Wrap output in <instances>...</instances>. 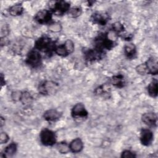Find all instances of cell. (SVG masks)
<instances>
[{
  "label": "cell",
  "mask_w": 158,
  "mask_h": 158,
  "mask_svg": "<svg viewBox=\"0 0 158 158\" xmlns=\"http://www.w3.org/2000/svg\"><path fill=\"white\" fill-rule=\"evenodd\" d=\"M56 47V42L47 35L41 36L35 43V49L48 54L54 52Z\"/></svg>",
  "instance_id": "cell-1"
},
{
  "label": "cell",
  "mask_w": 158,
  "mask_h": 158,
  "mask_svg": "<svg viewBox=\"0 0 158 158\" xmlns=\"http://www.w3.org/2000/svg\"><path fill=\"white\" fill-rule=\"evenodd\" d=\"M136 70L140 75H157L158 73L157 59L155 57H149L144 63L138 65Z\"/></svg>",
  "instance_id": "cell-2"
},
{
  "label": "cell",
  "mask_w": 158,
  "mask_h": 158,
  "mask_svg": "<svg viewBox=\"0 0 158 158\" xmlns=\"http://www.w3.org/2000/svg\"><path fill=\"white\" fill-rule=\"evenodd\" d=\"M94 45L96 48H98L104 52L106 50H110L114 48L116 43L114 40L109 37L107 33H99L94 39Z\"/></svg>",
  "instance_id": "cell-3"
},
{
  "label": "cell",
  "mask_w": 158,
  "mask_h": 158,
  "mask_svg": "<svg viewBox=\"0 0 158 158\" xmlns=\"http://www.w3.org/2000/svg\"><path fill=\"white\" fill-rule=\"evenodd\" d=\"M26 64L31 68H38L39 67L42 63L41 56L37 49H31L30 51L27 56Z\"/></svg>",
  "instance_id": "cell-4"
},
{
  "label": "cell",
  "mask_w": 158,
  "mask_h": 158,
  "mask_svg": "<svg viewBox=\"0 0 158 158\" xmlns=\"http://www.w3.org/2000/svg\"><path fill=\"white\" fill-rule=\"evenodd\" d=\"M41 143L46 146H52L56 142L55 133L48 128L43 129L40 135Z\"/></svg>",
  "instance_id": "cell-5"
},
{
  "label": "cell",
  "mask_w": 158,
  "mask_h": 158,
  "mask_svg": "<svg viewBox=\"0 0 158 158\" xmlns=\"http://www.w3.org/2000/svg\"><path fill=\"white\" fill-rule=\"evenodd\" d=\"M50 6V10L57 15H62L70 10V4L65 1H56L52 2Z\"/></svg>",
  "instance_id": "cell-6"
},
{
  "label": "cell",
  "mask_w": 158,
  "mask_h": 158,
  "mask_svg": "<svg viewBox=\"0 0 158 158\" xmlns=\"http://www.w3.org/2000/svg\"><path fill=\"white\" fill-rule=\"evenodd\" d=\"M84 57L89 62H95L102 59L105 54V52L98 48H89L84 50Z\"/></svg>",
  "instance_id": "cell-7"
},
{
  "label": "cell",
  "mask_w": 158,
  "mask_h": 158,
  "mask_svg": "<svg viewBox=\"0 0 158 158\" xmlns=\"http://www.w3.org/2000/svg\"><path fill=\"white\" fill-rule=\"evenodd\" d=\"M74 51V44L70 40H67L62 44L56 46L54 52L59 56L66 57Z\"/></svg>",
  "instance_id": "cell-8"
},
{
  "label": "cell",
  "mask_w": 158,
  "mask_h": 158,
  "mask_svg": "<svg viewBox=\"0 0 158 158\" xmlns=\"http://www.w3.org/2000/svg\"><path fill=\"white\" fill-rule=\"evenodd\" d=\"M58 89L57 83L52 81H43L38 86L39 92L43 95H50L54 94Z\"/></svg>",
  "instance_id": "cell-9"
},
{
  "label": "cell",
  "mask_w": 158,
  "mask_h": 158,
  "mask_svg": "<svg viewBox=\"0 0 158 158\" xmlns=\"http://www.w3.org/2000/svg\"><path fill=\"white\" fill-rule=\"evenodd\" d=\"M90 20L94 24L103 26L105 25L109 20V15L106 12L97 11L91 14Z\"/></svg>",
  "instance_id": "cell-10"
},
{
  "label": "cell",
  "mask_w": 158,
  "mask_h": 158,
  "mask_svg": "<svg viewBox=\"0 0 158 158\" xmlns=\"http://www.w3.org/2000/svg\"><path fill=\"white\" fill-rule=\"evenodd\" d=\"M52 12L50 10L41 9L35 15V20L40 24H46L52 20Z\"/></svg>",
  "instance_id": "cell-11"
},
{
  "label": "cell",
  "mask_w": 158,
  "mask_h": 158,
  "mask_svg": "<svg viewBox=\"0 0 158 158\" xmlns=\"http://www.w3.org/2000/svg\"><path fill=\"white\" fill-rule=\"evenodd\" d=\"M71 114L73 118L81 119L86 118L88 117V112L83 104L77 103L73 107Z\"/></svg>",
  "instance_id": "cell-12"
},
{
  "label": "cell",
  "mask_w": 158,
  "mask_h": 158,
  "mask_svg": "<svg viewBox=\"0 0 158 158\" xmlns=\"http://www.w3.org/2000/svg\"><path fill=\"white\" fill-rule=\"evenodd\" d=\"M154 139V135L152 132L146 128H143L140 132V141L141 144L145 146H149Z\"/></svg>",
  "instance_id": "cell-13"
},
{
  "label": "cell",
  "mask_w": 158,
  "mask_h": 158,
  "mask_svg": "<svg viewBox=\"0 0 158 158\" xmlns=\"http://www.w3.org/2000/svg\"><path fill=\"white\" fill-rule=\"evenodd\" d=\"M141 120L146 125L151 127H154L157 125V117L156 114L154 112H149L143 114L141 117Z\"/></svg>",
  "instance_id": "cell-14"
},
{
  "label": "cell",
  "mask_w": 158,
  "mask_h": 158,
  "mask_svg": "<svg viewBox=\"0 0 158 158\" xmlns=\"http://www.w3.org/2000/svg\"><path fill=\"white\" fill-rule=\"evenodd\" d=\"M61 117V113L56 109H51L44 112V118L48 122H54L59 120Z\"/></svg>",
  "instance_id": "cell-15"
},
{
  "label": "cell",
  "mask_w": 158,
  "mask_h": 158,
  "mask_svg": "<svg viewBox=\"0 0 158 158\" xmlns=\"http://www.w3.org/2000/svg\"><path fill=\"white\" fill-rule=\"evenodd\" d=\"M83 143L80 138H75L73 139L69 144L70 151L73 153L80 152L83 149Z\"/></svg>",
  "instance_id": "cell-16"
},
{
  "label": "cell",
  "mask_w": 158,
  "mask_h": 158,
  "mask_svg": "<svg viewBox=\"0 0 158 158\" xmlns=\"http://www.w3.org/2000/svg\"><path fill=\"white\" fill-rule=\"evenodd\" d=\"M110 83L118 88H122L125 85V80L122 74L114 75L110 79Z\"/></svg>",
  "instance_id": "cell-17"
},
{
  "label": "cell",
  "mask_w": 158,
  "mask_h": 158,
  "mask_svg": "<svg viewBox=\"0 0 158 158\" xmlns=\"http://www.w3.org/2000/svg\"><path fill=\"white\" fill-rule=\"evenodd\" d=\"M17 145L15 143H10L8 146H7L5 149L3 151V152L2 153V157H12L13 156L16 151H17Z\"/></svg>",
  "instance_id": "cell-18"
},
{
  "label": "cell",
  "mask_w": 158,
  "mask_h": 158,
  "mask_svg": "<svg viewBox=\"0 0 158 158\" xmlns=\"http://www.w3.org/2000/svg\"><path fill=\"white\" fill-rule=\"evenodd\" d=\"M147 90L149 95L152 98H156L158 93V86L157 80L156 79H153L148 85L147 87Z\"/></svg>",
  "instance_id": "cell-19"
},
{
  "label": "cell",
  "mask_w": 158,
  "mask_h": 158,
  "mask_svg": "<svg viewBox=\"0 0 158 158\" xmlns=\"http://www.w3.org/2000/svg\"><path fill=\"white\" fill-rule=\"evenodd\" d=\"M94 93L98 96L102 97H109L110 94V88L106 84H103L96 88Z\"/></svg>",
  "instance_id": "cell-20"
},
{
  "label": "cell",
  "mask_w": 158,
  "mask_h": 158,
  "mask_svg": "<svg viewBox=\"0 0 158 158\" xmlns=\"http://www.w3.org/2000/svg\"><path fill=\"white\" fill-rule=\"evenodd\" d=\"M124 53L128 58H134L136 54V48L135 45L133 43H128L126 44L124 47Z\"/></svg>",
  "instance_id": "cell-21"
},
{
  "label": "cell",
  "mask_w": 158,
  "mask_h": 158,
  "mask_svg": "<svg viewBox=\"0 0 158 158\" xmlns=\"http://www.w3.org/2000/svg\"><path fill=\"white\" fill-rule=\"evenodd\" d=\"M9 13L12 16H19L23 12V7L21 4H15L9 8Z\"/></svg>",
  "instance_id": "cell-22"
},
{
  "label": "cell",
  "mask_w": 158,
  "mask_h": 158,
  "mask_svg": "<svg viewBox=\"0 0 158 158\" xmlns=\"http://www.w3.org/2000/svg\"><path fill=\"white\" fill-rule=\"evenodd\" d=\"M82 13V9L79 6H74L70 9L68 12L69 15L72 18H77L79 17Z\"/></svg>",
  "instance_id": "cell-23"
},
{
  "label": "cell",
  "mask_w": 158,
  "mask_h": 158,
  "mask_svg": "<svg viewBox=\"0 0 158 158\" xmlns=\"http://www.w3.org/2000/svg\"><path fill=\"white\" fill-rule=\"evenodd\" d=\"M32 97L30 94L27 91L21 92L20 96L19 98V101H20L23 104H30L32 101Z\"/></svg>",
  "instance_id": "cell-24"
},
{
  "label": "cell",
  "mask_w": 158,
  "mask_h": 158,
  "mask_svg": "<svg viewBox=\"0 0 158 158\" xmlns=\"http://www.w3.org/2000/svg\"><path fill=\"white\" fill-rule=\"evenodd\" d=\"M57 149L61 154H67L68 152L70 151L69 144H68L65 141L59 143L57 144Z\"/></svg>",
  "instance_id": "cell-25"
},
{
  "label": "cell",
  "mask_w": 158,
  "mask_h": 158,
  "mask_svg": "<svg viewBox=\"0 0 158 158\" xmlns=\"http://www.w3.org/2000/svg\"><path fill=\"white\" fill-rule=\"evenodd\" d=\"M112 30L117 34H122L125 30L124 25L120 22H115L112 25Z\"/></svg>",
  "instance_id": "cell-26"
},
{
  "label": "cell",
  "mask_w": 158,
  "mask_h": 158,
  "mask_svg": "<svg viewBox=\"0 0 158 158\" xmlns=\"http://www.w3.org/2000/svg\"><path fill=\"white\" fill-rule=\"evenodd\" d=\"M61 29V25L58 22H53L50 23V25L49 26V30L52 32H59Z\"/></svg>",
  "instance_id": "cell-27"
},
{
  "label": "cell",
  "mask_w": 158,
  "mask_h": 158,
  "mask_svg": "<svg viewBox=\"0 0 158 158\" xmlns=\"http://www.w3.org/2000/svg\"><path fill=\"white\" fill-rule=\"evenodd\" d=\"M136 157V154L130 150H125L122 152L121 157L128 158V157Z\"/></svg>",
  "instance_id": "cell-28"
},
{
  "label": "cell",
  "mask_w": 158,
  "mask_h": 158,
  "mask_svg": "<svg viewBox=\"0 0 158 158\" xmlns=\"http://www.w3.org/2000/svg\"><path fill=\"white\" fill-rule=\"evenodd\" d=\"M9 139L8 135L5 132H1L0 135V143L1 144H5L7 143Z\"/></svg>",
  "instance_id": "cell-29"
},
{
  "label": "cell",
  "mask_w": 158,
  "mask_h": 158,
  "mask_svg": "<svg viewBox=\"0 0 158 158\" xmlns=\"http://www.w3.org/2000/svg\"><path fill=\"white\" fill-rule=\"evenodd\" d=\"M1 86H2L5 84V79L2 73L1 74Z\"/></svg>",
  "instance_id": "cell-30"
},
{
  "label": "cell",
  "mask_w": 158,
  "mask_h": 158,
  "mask_svg": "<svg viewBox=\"0 0 158 158\" xmlns=\"http://www.w3.org/2000/svg\"><path fill=\"white\" fill-rule=\"evenodd\" d=\"M1 127H2L4 123H5V120H4V118L2 117H1Z\"/></svg>",
  "instance_id": "cell-31"
}]
</instances>
